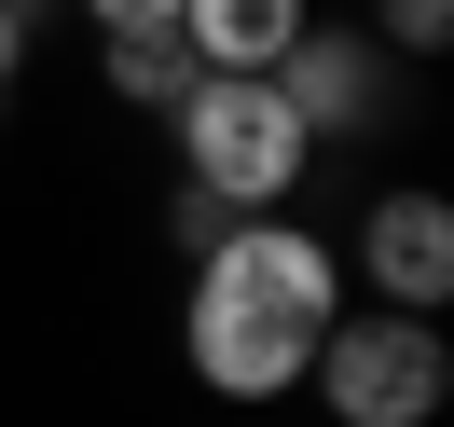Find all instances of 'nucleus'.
I'll list each match as a JSON object with an SVG mask.
<instances>
[{
	"label": "nucleus",
	"mask_w": 454,
	"mask_h": 427,
	"mask_svg": "<svg viewBox=\"0 0 454 427\" xmlns=\"http://www.w3.org/2000/svg\"><path fill=\"white\" fill-rule=\"evenodd\" d=\"M344 317V262L317 249L303 221H234L221 249H193V372L221 399H289L303 386V359H317V331Z\"/></svg>",
	"instance_id": "obj_1"
},
{
	"label": "nucleus",
	"mask_w": 454,
	"mask_h": 427,
	"mask_svg": "<svg viewBox=\"0 0 454 427\" xmlns=\"http://www.w3.org/2000/svg\"><path fill=\"white\" fill-rule=\"evenodd\" d=\"M166 124H179V179H193L207 207H234V221L289 207V194H303V166H317L303 111H289V97L262 83V69H193Z\"/></svg>",
	"instance_id": "obj_2"
},
{
	"label": "nucleus",
	"mask_w": 454,
	"mask_h": 427,
	"mask_svg": "<svg viewBox=\"0 0 454 427\" xmlns=\"http://www.w3.org/2000/svg\"><path fill=\"white\" fill-rule=\"evenodd\" d=\"M303 386L331 399V427H427L454 399V344H441V317L372 304V317H331V331H317Z\"/></svg>",
	"instance_id": "obj_3"
},
{
	"label": "nucleus",
	"mask_w": 454,
	"mask_h": 427,
	"mask_svg": "<svg viewBox=\"0 0 454 427\" xmlns=\"http://www.w3.org/2000/svg\"><path fill=\"white\" fill-rule=\"evenodd\" d=\"M262 83L303 111V138H317V152H331V138H372V124H399V111H386V97H399L386 42H372V28H331V14H303V42H289Z\"/></svg>",
	"instance_id": "obj_4"
},
{
	"label": "nucleus",
	"mask_w": 454,
	"mask_h": 427,
	"mask_svg": "<svg viewBox=\"0 0 454 427\" xmlns=\"http://www.w3.org/2000/svg\"><path fill=\"white\" fill-rule=\"evenodd\" d=\"M358 276H372V304L441 317L454 304V207L441 194H372L358 207Z\"/></svg>",
	"instance_id": "obj_5"
},
{
	"label": "nucleus",
	"mask_w": 454,
	"mask_h": 427,
	"mask_svg": "<svg viewBox=\"0 0 454 427\" xmlns=\"http://www.w3.org/2000/svg\"><path fill=\"white\" fill-rule=\"evenodd\" d=\"M303 14L317 0H179V42H193V69H276Z\"/></svg>",
	"instance_id": "obj_6"
},
{
	"label": "nucleus",
	"mask_w": 454,
	"mask_h": 427,
	"mask_svg": "<svg viewBox=\"0 0 454 427\" xmlns=\"http://www.w3.org/2000/svg\"><path fill=\"white\" fill-rule=\"evenodd\" d=\"M97 83L124 97V111H179V83H193V42L152 28V42H97Z\"/></svg>",
	"instance_id": "obj_7"
},
{
	"label": "nucleus",
	"mask_w": 454,
	"mask_h": 427,
	"mask_svg": "<svg viewBox=\"0 0 454 427\" xmlns=\"http://www.w3.org/2000/svg\"><path fill=\"white\" fill-rule=\"evenodd\" d=\"M372 42H386V56H441V42H454V0H372Z\"/></svg>",
	"instance_id": "obj_8"
},
{
	"label": "nucleus",
	"mask_w": 454,
	"mask_h": 427,
	"mask_svg": "<svg viewBox=\"0 0 454 427\" xmlns=\"http://www.w3.org/2000/svg\"><path fill=\"white\" fill-rule=\"evenodd\" d=\"M221 234H234V207H207V194H193V179H179V207H166V249H179V262H193V249H221Z\"/></svg>",
	"instance_id": "obj_9"
},
{
	"label": "nucleus",
	"mask_w": 454,
	"mask_h": 427,
	"mask_svg": "<svg viewBox=\"0 0 454 427\" xmlns=\"http://www.w3.org/2000/svg\"><path fill=\"white\" fill-rule=\"evenodd\" d=\"M97 14V42H152V28H179V0H83Z\"/></svg>",
	"instance_id": "obj_10"
},
{
	"label": "nucleus",
	"mask_w": 454,
	"mask_h": 427,
	"mask_svg": "<svg viewBox=\"0 0 454 427\" xmlns=\"http://www.w3.org/2000/svg\"><path fill=\"white\" fill-rule=\"evenodd\" d=\"M28 42H42V0H0V97H14V69H28Z\"/></svg>",
	"instance_id": "obj_11"
}]
</instances>
